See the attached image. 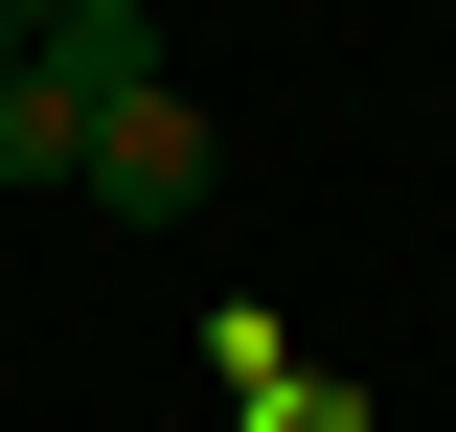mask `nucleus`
I'll list each match as a JSON object with an SVG mask.
<instances>
[{
  "label": "nucleus",
  "mask_w": 456,
  "mask_h": 432,
  "mask_svg": "<svg viewBox=\"0 0 456 432\" xmlns=\"http://www.w3.org/2000/svg\"><path fill=\"white\" fill-rule=\"evenodd\" d=\"M69 205H114V228H183V205H206V114H183V92H114Z\"/></svg>",
  "instance_id": "f257e3e1"
},
{
  "label": "nucleus",
  "mask_w": 456,
  "mask_h": 432,
  "mask_svg": "<svg viewBox=\"0 0 456 432\" xmlns=\"http://www.w3.org/2000/svg\"><path fill=\"white\" fill-rule=\"evenodd\" d=\"M23 68H46L69 114H114V92H183V68H160V23H137V0H46V23H23Z\"/></svg>",
  "instance_id": "f03ea898"
},
{
  "label": "nucleus",
  "mask_w": 456,
  "mask_h": 432,
  "mask_svg": "<svg viewBox=\"0 0 456 432\" xmlns=\"http://www.w3.org/2000/svg\"><path fill=\"white\" fill-rule=\"evenodd\" d=\"M0 182H23V205H69V182H92V114H69L46 68H0Z\"/></svg>",
  "instance_id": "7ed1b4c3"
},
{
  "label": "nucleus",
  "mask_w": 456,
  "mask_h": 432,
  "mask_svg": "<svg viewBox=\"0 0 456 432\" xmlns=\"http://www.w3.org/2000/svg\"><path fill=\"white\" fill-rule=\"evenodd\" d=\"M228 432H365V387H342V364H274V387H251Z\"/></svg>",
  "instance_id": "20e7f679"
},
{
  "label": "nucleus",
  "mask_w": 456,
  "mask_h": 432,
  "mask_svg": "<svg viewBox=\"0 0 456 432\" xmlns=\"http://www.w3.org/2000/svg\"><path fill=\"white\" fill-rule=\"evenodd\" d=\"M0 68H23V0H0Z\"/></svg>",
  "instance_id": "39448f33"
}]
</instances>
